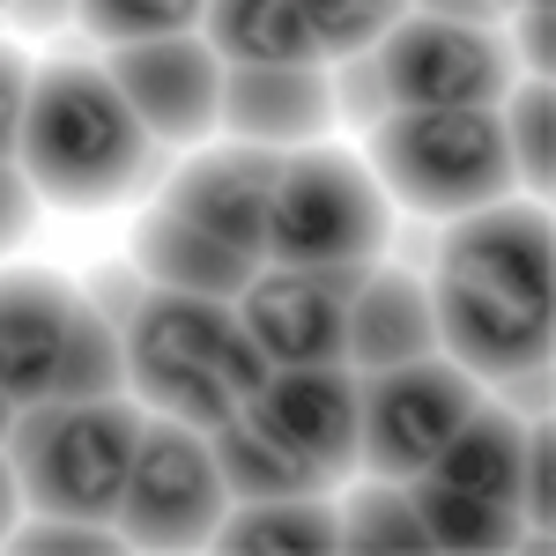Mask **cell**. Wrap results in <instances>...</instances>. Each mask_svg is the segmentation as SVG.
<instances>
[{
    "mask_svg": "<svg viewBox=\"0 0 556 556\" xmlns=\"http://www.w3.org/2000/svg\"><path fill=\"white\" fill-rule=\"evenodd\" d=\"M438 349L468 379H542L556 334V238L542 201H490L453 215L430 275Z\"/></svg>",
    "mask_w": 556,
    "mask_h": 556,
    "instance_id": "6da1fadb",
    "label": "cell"
},
{
    "mask_svg": "<svg viewBox=\"0 0 556 556\" xmlns=\"http://www.w3.org/2000/svg\"><path fill=\"white\" fill-rule=\"evenodd\" d=\"M15 164L38 186V201H52L67 215H89V208L127 201L134 186L156 178V141L127 112V97L112 89L104 67L52 60V67L30 75Z\"/></svg>",
    "mask_w": 556,
    "mask_h": 556,
    "instance_id": "7a4b0ae2",
    "label": "cell"
},
{
    "mask_svg": "<svg viewBox=\"0 0 556 556\" xmlns=\"http://www.w3.org/2000/svg\"><path fill=\"white\" fill-rule=\"evenodd\" d=\"M267 356L238 327V304L223 298H186V290H141L127 319V393L149 416H178L193 430L230 424L260 386Z\"/></svg>",
    "mask_w": 556,
    "mask_h": 556,
    "instance_id": "3957f363",
    "label": "cell"
},
{
    "mask_svg": "<svg viewBox=\"0 0 556 556\" xmlns=\"http://www.w3.org/2000/svg\"><path fill=\"white\" fill-rule=\"evenodd\" d=\"M141 424L149 416L127 393L15 408L0 445H8V468L23 482V505L45 519H112L134 468V445H141Z\"/></svg>",
    "mask_w": 556,
    "mask_h": 556,
    "instance_id": "277c9868",
    "label": "cell"
},
{
    "mask_svg": "<svg viewBox=\"0 0 556 556\" xmlns=\"http://www.w3.org/2000/svg\"><path fill=\"white\" fill-rule=\"evenodd\" d=\"M364 164L379 178L386 201L416 215H475L490 201L513 193V149H505V127L497 112H386L371 127V149Z\"/></svg>",
    "mask_w": 556,
    "mask_h": 556,
    "instance_id": "5b68a950",
    "label": "cell"
},
{
    "mask_svg": "<svg viewBox=\"0 0 556 556\" xmlns=\"http://www.w3.org/2000/svg\"><path fill=\"white\" fill-rule=\"evenodd\" d=\"M386 230H393V201L379 193L364 156L327 141L282 149L267 193V245H260L267 267H356L386 253Z\"/></svg>",
    "mask_w": 556,
    "mask_h": 556,
    "instance_id": "8992f818",
    "label": "cell"
},
{
    "mask_svg": "<svg viewBox=\"0 0 556 556\" xmlns=\"http://www.w3.org/2000/svg\"><path fill=\"white\" fill-rule=\"evenodd\" d=\"M475 379L453 356H416V364H386L356 371V460L386 482L424 475L445 438L475 416Z\"/></svg>",
    "mask_w": 556,
    "mask_h": 556,
    "instance_id": "52a82bcc",
    "label": "cell"
},
{
    "mask_svg": "<svg viewBox=\"0 0 556 556\" xmlns=\"http://www.w3.org/2000/svg\"><path fill=\"white\" fill-rule=\"evenodd\" d=\"M230 513V490L215 475L208 430L178 424V416H149L141 445H134L127 490H119V534L149 542V549H201Z\"/></svg>",
    "mask_w": 556,
    "mask_h": 556,
    "instance_id": "ba28073f",
    "label": "cell"
},
{
    "mask_svg": "<svg viewBox=\"0 0 556 556\" xmlns=\"http://www.w3.org/2000/svg\"><path fill=\"white\" fill-rule=\"evenodd\" d=\"M386 75L393 112H497V97L513 89V52L482 23H438V15H401L379 45H371Z\"/></svg>",
    "mask_w": 556,
    "mask_h": 556,
    "instance_id": "9c48e42d",
    "label": "cell"
},
{
    "mask_svg": "<svg viewBox=\"0 0 556 556\" xmlns=\"http://www.w3.org/2000/svg\"><path fill=\"white\" fill-rule=\"evenodd\" d=\"M371 275V260L356 267H267L238 290V327L260 342V356L282 364H342L349 334V298Z\"/></svg>",
    "mask_w": 556,
    "mask_h": 556,
    "instance_id": "30bf717a",
    "label": "cell"
},
{
    "mask_svg": "<svg viewBox=\"0 0 556 556\" xmlns=\"http://www.w3.org/2000/svg\"><path fill=\"white\" fill-rule=\"evenodd\" d=\"M104 75L127 97V112L149 127L156 149H186V141L215 134V112H223V60H215V45L201 38V30L112 45Z\"/></svg>",
    "mask_w": 556,
    "mask_h": 556,
    "instance_id": "8fae6325",
    "label": "cell"
},
{
    "mask_svg": "<svg viewBox=\"0 0 556 556\" xmlns=\"http://www.w3.org/2000/svg\"><path fill=\"white\" fill-rule=\"evenodd\" d=\"M238 416L319 475H342L356 460V371L349 364H282Z\"/></svg>",
    "mask_w": 556,
    "mask_h": 556,
    "instance_id": "7c38bea8",
    "label": "cell"
},
{
    "mask_svg": "<svg viewBox=\"0 0 556 556\" xmlns=\"http://www.w3.org/2000/svg\"><path fill=\"white\" fill-rule=\"evenodd\" d=\"M83 319V290L45 267H0V393L15 408H38L60 386L67 342Z\"/></svg>",
    "mask_w": 556,
    "mask_h": 556,
    "instance_id": "4fadbf2b",
    "label": "cell"
},
{
    "mask_svg": "<svg viewBox=\"0 0 556 556\" xmlns=\"http://www.w3.org/2000/svg\"><path fill=\"white\" fill-rule=\"evenodd\" d=\"M275 164H282V149H253V141L201 149V156H193V164H178V178L164 186V208L186 215L193 230H208L215 245L260 260V245H267V193H275Z\"/></svg>",
    "mask_w": 556,
    "mask_h": 556,
    "instance_id": "5bb4252c",
    "label": "cell"
},
{
    "mask_svg": "<svg viewBox=\"0 0 556 556\" xmlns=\"http://www.w3.org/2000/svg\"><path fill=\"white\" fill-rule=\"evenodd\" d=\"M215 127L253 149H304L334 127V89L319 67H223Z\"/></svg>",
    "mask_w": 556,
    "mask_h": 556,
    "instance_id": "9a60e30c",
    "label": "cell"
},
{
    "mask_svg": "<svg viewBox=\"0 0 556 556\" xmlns=\"http://www.w3.org/2000/svg\"><path fill=\"white\" fill-rule=\"evenodd\" d=\"M438 356V312H430V282H416L408 267H379L356 282L349 298V334L342 364L349 371H386V364H416Z\"/></svg>",
    "mask_w": 556,
    "mask_h": 556,
    "instance_id": "2e32d148",
    "label": "cell"
},
{
    "mask_svg": "<svg viewBox=\"0 0 556 556\" xmlns=\"http://www.w3.org/2000/svg\"><path fill=\"white\" fill-rule=\"evenodd\" d=\"M134 267H141V282H156V290L223 298V304H238V290L260 275V260L215 245L208 230H193V223L172 215V208H156V215L134 223Z\"/></svg>",
    "mask_w": 556,
    "mask_h": 556,
    "instance_id": "e0dca14e",
    "label": "cell"
},
{
    "mask_svg": "<svg viewBox=\"0 0 556 556\" xmlns=\"http://www.w3.org/2000/svg\"><path fill=\"white\" fill-rule=\"evenodd\" d=\"M201 38L215 45L223 67H319L298 0H208Z\"/></svg>",
    "mask_w": 556,
    "mask_h": 556,
    "instance_id": "ac0fdd59",
    "label": "cell"
},
{
    "mask_svg": "<svg viewBox=\"0 0 556 556\" xmlns=\"http://www.w3.org/2000/svg\"><path fill=\"white\" fill-rule=\"evenodd\" d=\"M519 445H527V424L513 408H482L475 401V416L445 438V453L424 475L468 490V497H490V505H519Z\"/></svg>",
    "mask_w": 556,
    "mask_h": 556,
    "instance_id": "d6986e66",
    "label": "cell"
},
{
    "mask_svg": "<svg viewBox=\"0 0 556 556\" xmlns=\"http://www.w3.org/2000/svg\"><path fill=\"white\" fill-rule=\"evenodd\" d=\"M208 542L230 556H327L342 549V513H327L319 497H260L223 513Z\"/></svg>",
    "mask_w": 556,
    "mask_h": 556,
    "instance_id": "ffe728a7",
    "label": "cell"
},
{
    "mask_svg": "<svg viewBox=\"0 0 556 556\" xmlns=\"http://www.w3.org/2000/svg\"><path fill=\"white\" fill-rule=\"evenodd\" d=\"M208 453H215V475H223V490L238 497V505H260V497H319L334 475L304 468L298 453H282L267 430H253L245 416H230V424L208 430Z\"/></svg>",
    "mask_w": 556,
    "mask_h": 556,
    "instance_id": "44dd1931",
    "label": "cell"
},
{
    "mask_svg": "<svg viewBox=\"0 0 556 556\" xmlns=\"http://www.w3.org/2000/svg\"><path fill=\"white\" fill-rule=\"evenodd\" d=\"M408 497H416V513H424L430 549L497 556V549H519V534H527L519 505H490V497H468V490L430 482V475H408Z\"/></svg>",
    "mask_w": 556,
    "mask_h": 556,
    "instance_id": "7402d4cb",
    "label": "cell"
},
{
    "mask_svg": "<svg viewBox=\"0 0 556 556\" xmlns=\"http://www.w3.org/2000/svg\"><path fill=\"white\" fill-rule=\"evenodd\" d=\"M112 393H127V334L83 298V319H75V342H67L52 401H112Z\"/></svg>",
    "mask_w": 556,
    "mask_h": 556,
    "instance_id": "603a6c76",
    "label": "cell"
},
{
    "mask_svg": "<svg viewBox=\"0 0 556 556\" xmlns=\"http://www.w3.org/2000/svg\"><path fill=\"white\" fill-rule=\"evenodd\" d=\"M342 549H393V556H416L430 549L424 513L408 497V482H364L342 513Z\"/></svg>",
    "mask_w": 556,
    "mask_h": 556,
    "instance_id": "cb8c5ba5",
    "label": "cell"
},
{
    "mask_svg": "<svg viewBox=\"0 0 556 556\" xmlns=\"http://www.w3.org/2000/svg\"><path fill=\"white\" fill-rule=\"evenodd\" d=\"M208 0H75V23L97 45H141V38H178L201 30Z\"/></svg>",
    "mask_w": 556,
    "mask_h": 556,
    "instance_id": "d4e9b609",
    "label": "cell"
},
{
    "mask_svg": "<svg viewBox=\"0 0 556 556\" xmlns=\"http://www.w3.org/2000/svg\"><path fill=\"white\" fill-rule=\"evenodd\" d=\"M298 15L319 45V60H349V52H371L408 15V0H298Z\"/></svg>",
    "mask_w": 556,
    "mask_h": 556,
    "instance_id": "484cf974",
    "label": "cell"
},
{
    "mask_svg": "<svg viewBox=\"0 0 556 556\" xmlns=\"http://www.w3.org/2000/svg\"><path fill=\"white\" fill-rule=\"evenodd\" d=\"M549 119H556V89L534 75L527 89H513V112L497 119L505 127V149H513V186H534V201L549 193Z\"/></svg>",
    "mask_w": 556,
    "mask_h": 556,
    "instance_id": "4316f807",
    "label": "cell"
},
{
    "mask_svg": "<svg viewBox=\"0 0 556 556\" xmlns=\"http://www.w3.org/2000/svg\"><path fill=\"white\" fill-rule=\"evenodd\" d=\"M519 513L534 519V534H549L556 519V430L542 408H534V430L519 445Z\"/></svg>",
    "mask_w": 556,
    "mask_h": 556,
    "instance_id": "83f0119b",
    "label": "cell"
},
{
    "mask_svg": "<svg viewBox=\"0 0 556 556\" xmlns=\"http://www.w3.org/2000/svg\"><path fill=\"white\" fill-rule=\"evenodd\" d=\"M327 89H334V112H349L356 127H379L386 112H393V97H386V75L371 52H349L342 75H327Z\"/></svg>",
    "mask_w": 556,
    "mask_h": 556,
    "instance_id": "f1b7e54d",
    "label": "cell"
},
{
    "mask_svg": "<svg viewBox=\"0 0 556 556\" xmlns=\"http://www.w3.org/2000/svg\"><path fill=\"white\" fill-rule=\"evenodd\" d=\"M8 542H15V549H30V556H52V549H119V542H112V534H104V519H30V527H15V534H8Z\"/></svg>",
    "mask_w": 556,
    "mask_h": 556,
    "instance_id": "f546056e",
    "label": "cell"
},
{
    "mask_svg": "<svg viewBox=\"0 0 556 556\" xmlns=\"http://www.w3.org/2000/svg\"><path fill=\"white\" fill-rule=\"evenodd\" d=\"M38 186L23 178V164L15 156H0V253H15L23 238H30V223H38Z\"/></svg>",
    "mask_w": 556,
    "mask_h": 556,
    "instance_id": "4dcf8cb0",
    "label": "cell"
},
{
    "mask_svg": "<svg viewBox=\"0 0 556 556\" xmlns=\"http://www.w3.org/2000/svg\"><path fill=\"white\" fill-rule=\"evenodd\" d=\"M23 104H30V60L15 45H0V156H15V141H23Z\"/></svg>",
    "mask_w": 556,
    "mask_h": 556,
    "instance_id": "1f68e13d",
    "label": "cell"
},
{
    "mask_svg": "<svg viewBox=\"0 0 556 556\" xmlns=\"http://www.w3.org/2000/svg\"><path fill=\"white\" fill-rule=\"evenodd\" d=\"M141 290H149V282H141V267H104V275H97V312H104V319H112V327H119V334H127V319H134V304H141Z\"/></svg>",
    "mask_w": 556,
    "mask_h": 556,
    "instance_id": "d6a6232c",
    "label": "cell"
},
{
    "mask_svg": "<svg viewBox=\"0 0 556 556\" xmlns=\"http://www.w3.org/2000/svg\"><path fill=\"white\" fill-rule=\"evenodd\" d=\"M519 52H527V67L549 83V0H527V15H519Z\"/></svg>",
    "mask_w": 556,
    "mask_h": 556,
    "instance_id": "836d02e7",
    "label": "cell"
},
{
    "mask_svg": "<svg viewBox=\"0 0 556 556\" xmlns=\"http://www.w3.org/2000/svg\"><path fill=\"white\" fill-rule=\"evenodd\" d=\"M67 15H75V0H8V23L30 30V38H38V30H60Z\"/></svg>",
    "mask_w": 556,
    "mask_h": 556,
    "instance_id": "e575fe53",
    "label": "cell"
},
{
    "mask_svg": "<svg viewBox=\"0 0 556 556\" xmlns=\"http://www.w3.org/2000/svg\"><path fill=\"white\" fill-rule=\"evenodd\" d=\"M416 15H438V23H497V0H408Z\"/></svg>",
    "mask_w": 556,
    "mask_h": 556,
    "instance_id": "d590c367",
    "label": "cell"
},
{
    "mask_svg": "<svg viewBox=\"0 0 556 556\" xmlns=\"http://www.w3.org/2000/svg\"><path fill=\"white\" fill-rule=\"evenodd\" d=\"M15 505H23V482H15V468H8V445H0V542L15 534Z\"/></svg>",
    "mask_w": 556,
    "mask_h": 556,
    "instance_id": "8d00e7d4",
    "label": "cell"
},
{
    "mask_svg": "<svg viewBox=\"0 0 556 556\" xmlns=\"http://www.w3.org/2000/svg\"><path fill=\"white\" fill-rule=\"evenodd\" d=\"M8 424H15V401H8V393H0V438H8Z\"/></svg>",
    "mask_w": 556,
    "mask_h": 556,
    "instance_id": "74e56055",
    "label": "cell"
},
{
    "mask_svg": "<svg viewBox=\"0 0 556 556\" xmlns=\"http://www.w3.org/2000/svg\"><path fill=\"white\" fill-rule=\"evenodd\" d=\"M497 8H505V0H497Z\"/></svg>",
    "mask_w": 556,
    "mask_h": 556,
    "instance_id": "f35d334b",
    "label": "cell"
},
{
    "mask_svg": "<svg viewBox=\"0 0 556 556\" xmlns=\"http://www.w3.org/2000/svg\"><path fill=\"white\" fill-rule=\"evenodd\" d=\"M0 8H8V0H0Z\"/></svg>",
    "mask_w": 556,
    "mask_h": 556,
    "instance_id": "ab89813d",
    "label": "cell"
}]
</instances>
